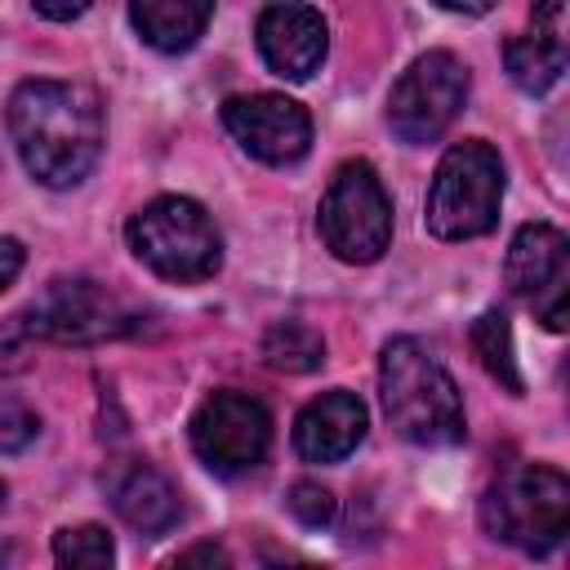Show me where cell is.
<instances>
[{
  "instance_id": "obj_18",
  "label": "cell",
  "mask_w": 570,
  "mask_h": 570,
  "mask_svg": "<svg viewBox=\"0 0 570 570\" xmlns=\"http://www.w3.org/2000/svg\"><path fill=\"white\" fill-rule=\"evenodd\" d=\"M472 347L485 365L490 379H499L512 396L521 392V370H517V356H512V330H508V316L503 312H481L476 325H472Z\"/></svg>"
},
{
  "instance_id": "obj_6",
  "label": "cell",
  "mask_w": 570,
  "mask_h": 570,
  "mask_svg": "<svg viewBox=\"0 0 570 570\" xmlns=\"http://www.w3.org/2000/svg\"><path fill=\"white\" fill-rule=\"evenodd\" d=\"M321 236L343 263H374L392 240V200L365 160H347L321 200Z\"/></svg>"
},
{
  "instance_id": "obj_2",
  "label": "cell",
  "mask_w": 570,
  "mask_h": 570,
  "mask_svg": "<svg viewBox=\"0 0 570 570\" xmlns=\"http://www.w3.org/2000/svg\"><path fill=\"white\" fill-rule=\"evenodd\" d=\"M387 423L414 445H459L468 436L463 401L445 365L419 338H392L379 361Z\"/></svg>"
},
{
  "instance_id": "obj_27",
  "label": "cell",
  "mask_w": 570,
  "mask_h": 570,
  "mask_svg": "<svg viewBox=\"0 0 570 570\" xmlns=\"http://www.w3.org/2000/svg\"><path fill=\"white\" fill-rule=\"evenodd\" d=\"M0 508H4V485H0Z\"/></svg>"
},
{
  "instance_id": "obj_11",
  "label": "cell",
  "mask_w": 570,
  "mask_h": 570,
  "mask_svg": "<svg viewBox=\"0 0 570 570\" xmlns=\"http://www.w3.org/2000/svg\"><path fill=\"white\" fill-rule=\"evenodd\" d=\"M31 330L53 343H102V338H116L129 330V312L98 281L71 276V281H53L36 298Z\"/></svg>"
},
{
  "instance_id": "obj_9",
  "label": "cell",
  "mask_w": 570,
  "mask_h": 570,
  "mask_svg": "<svg viewBox=\"0 0 570 570\" xmlns=\"http://www.w3.org/2000/svg\"><path fill=\"white\" fill-rule=\"evenodd\" d=\"M272 445V414L249 392H214L191 414V450L205 468L236 476L254 468Z\"/></svg>"
},
{
  "instance_id": "obj_26",
  "label": "cell",
  "mask_w": 570,
  "mask_h": 570,
  "mask_svg": "<svg viewBox=\"0 0 570 570\" xmlns=\"http://www.w3.org/2000/svg\"><path fill=\"white\" fill-rule=\"evenodd\" d=\"M441 9H454V13H485L494 0H436Z\"/></svg>"
},
{
  "instance_id": "obj_10",
  "label": "cell",
  "mask_w": 570,
  "mask_h": 570,
  "mask_svg": "<svg viewBox=\"0 0 570 570\" xmlns=\"http://www.w3.org/2000/svg\"><path fill=\"white\" fill-rule=\"evenodd\" d=\"M227 134L263 165H294L312 147V116L285 94H240L223 102Z\"/></svg>"
},
{
  "instance_id": "obj_17",
  "label": "cell",
  "mask_w": 570,
  "mask_h": 570,
  "mask_svg": "<svg viewBox=\"0 0 570 570\" xmlns=\"http://www.w3.org/2000/svg\"><path fill=\"white\" fill-rule=\"evenodd\" d=\"M263 361L272 370H285V374H307V370H316L325 361V343L303 321H276L263 334Z\"/></svg>"
},
{
  "instance_id": "obj_16",
  "label": "cell",
  "mask_w": 570,
  "mask_h": 570,
  "mask_svg": "<svg viewBox=\"0 0 570 570\" xmlns=\"http://www.w3.org/2000/svg\"><path fill=\"white\" fill-rule=\"evenodd\" d=\"M503 58H508L512 85L525 89V94H548V89L561 80V71H566V45H552V40H543L539 31L508 40Z\"/></svg>"
},
{
  "instance_id": "obj_19",
  "label": "cell",
  "mask_w": 570,
  "mask_h": 570,
  "mask_svg": "<svg viewBox=\"0 0 570 570\" xmlns=\"http://www.w3.org/2000/svg\"><path fill=\"white\" fill-rule=\"evenodd\" d=\"M53 561L67 570H107L116 561V548L102 525H67L53 534Z\"/></svg>"
},
{
  "instance_id": "obj_3",
  "label": "cell",
  "mask_w": 570,
  "mask_h": 570,
  "mask_svg": "<svg viewBox=\"0 0 570 570\" xmlns=\"http://www.w3.org/2000/svg\"><path fill=\"white\" fill-rule=\"evenodd\" d=\"M481 521L494 539L543 557L570 530V481L548 463H517L485 490Z\"/></svg>"
},
{
  "instance_id": "obj_5",
  "label": "cell",
  "mask_w": 570,
  "mask_h": 570,
  "mask_svg": "<svg viewBox=\"0 0 570 570\" xmlns=\"http://www.w3.org/2000/svg\"><path fill=\"white\" fill-rule=\"evenodd\" d=\"M125 236H129V249L138 263H147L156 276L178 281V285L205 281L223 263L218 227L187 196H156L151 205H142L129 218Z\"/></svg>"
},
{
  "instance_id": "obj_20",
  "label": "cell",
  "mask_w": 570,
  "mask_h": 570,
  "mask_svg": "<svg viewBox=\"0 0 570 570\" xmlns=\"http://www.w3.org/2000/svg\"><path fill=\"white\" fill-rule=\"evenodd\" d=\"M36 432H40V419H36L22 401L0 396V454H18V450H27V445L36 441Z\"/></svg>"
},
{
  "instance_id": "obj_25",
  "label": "cell",
  "mask_w": 570,
  "mask_h": 570,
  "mask_svg": "<svg viewBox=\"0 0 570 570\" xmlns=\"http://www.w3.org/2000/svg\"><path fill=\"white\" fill-rule=\"evenodd\" d=\"M196 561H209V566H227V552H223V548H214V543H200V548H187V552L178 557V566H196Z\"/></svg>"
},
{
  "instance_id": "obj_1",
  "label": "cell",
  "mask_w": 570,
  "mask_h": 570,
  "mask_svg": "<svg viewBox=\"0 0 570 570\" xmlns=\"http://www.w3.org/2000/svg\"><path fill=\"white\" fill-rule=\"evenodd\" d=\"M9 134L27 174L45 187H76L102 151V107L71 80H22L9 98Z\"/></svg>"
},
{
  "instance_id": "obj_7",
  "label": "cell",
  "mask_w": 570,
  "mask_h": 570,
  "mask_svg": "<svg viewBox=\"0 0 570 570\" xmlns=\"http://www.w3.org/2000/svg\"><path fill=\"white\" fill-rule=\"evenodd\" d=\"M463 98H468V67L454 53L432 49V53L414 58L401 71V80L392 85L387 125L401 142H432L450 129Z\"/></svg>"
},
{
  "instance_id": "obj_24",
  "label": "cell",
  "mask_w": 570,
  "mask_h": 570,
  "mask_svg": "<svg viewBox=\"0 0 570 570\" xmlns=\"http://www.w3.org/2000/svg\"><path fill=\"white\" fill-rule=\"evenodd\" d=\"M18 272H22V245L13 236H0V289L13 285Z\"/></svg>"
},
{
  "instance_id": "obj_14",
  "label": "cell",
  "mask_w": 570,
  "mask_h": 570,
  "mask_svg": "<svg viewBox=\"0 0 570 570\" xmlns=\"http://www.w3.org/2000/svg\"><path fill=\"white\" fill-rule=\"evenodd\" d=\"M107 490H111V508L120 512V521H125L129 530H138L142 539H160V534L174 530L178 517H183V503H178L174 481H169L160 468L142 463V459L120 463V468L111 472Z\"/></svg>"
},
{
  "instance_id": "obj_15",
  "label": "cell",
  "mask_w": 570,
  "mask_h": 570,
  "mask_svg": "<svg viewBox=\"0 0 570 570\" xmlns=\"http://www.w3.org/2000/svg\"><path fill=\"white\" fill-rule=\"evenodd\" d=\"M214 0H129V18L138 36L160 53H183L209 27Z\"/></svg>"
},
{
  "instance_id": "obj_13",
  "label": "cell",
  "mask_w": 570,
  "mask_h": 570,
  "mask_svg": "<svg viewBox=\"0 0 570 570\" xmlns=\"http://www.w3.org/2000/svg\"><path fill=\"white\" fill-rule=\"evenodd\" d=\"M361 436H365V405L343 387L307 401L294 423V450L307 463H338L361 445Z\"/></svg>"
},
{
  "instance_id": "obj_8",
  "label": "cell",
  "mask_w": 570,
  "mask_h": 570,
  "mask_svg": "<svg viewBox=\"0 0 570 570\" xmlns=\"http://www.w3.org/2000/svg\"><path fill=\"white\" fill-rule=\"evenodd\" d=\"M508 285L548 330L570 321V240L552 223H525L508 245Z\"/></svg>"
},
{
  "instance_id": "obj_22",
  "label": "cell",
  "mask_w": 570,
  "mask_h": 570,
  "mask_svg": "<svg viewBox=\"0 0 570 570\" xmlns=\"http://www.w3.org/2000/svg\"><path fill=\"white\" fill-rule=\"evenodd\" d=\"M566 0H534V31L552 45H566Z\"/></svg>"
},
{
  "instance_id": "obj_23",
  "label": "cell",
  "mask_w": 570,
  "mask_h": 570,
  "mask_svg": "<svg viewBox=\"0 0 570 570\" xmlns=\"http://www.w3.org/2000/svg\"><path fill=\"white\" fill-rule=\"evenodd\" d=\"M31 4H36V13H45L53 22H71V18H80L89 9V0H31Z\"/></svg>"
},
{
  "instance_id": "obj_12",
  "label": "cell",
  "mask_w": 570,
  "mask_h": 570,
  "mask_svg": "<svg viewBox=\"0 0 570 570\" xmlns=\"http://www.w3.org/2000/svg\"><path fill=\"white\" fill-rule=\"evenodd\" d=\"M258 53L263 62L285 76V80H307L321 62H325V49H330V31H325V18L303 4V0H276L258 13Z\"/></svg>"
},
{
  "instance_id": "obj_21",
  "label": "cell",
  "mask_w": 570,
  "mask_h": 570,
  "mask_svg": "<svg viewBox=\"0 0 570 570\" xmlns=\"http://www.w3.org/2000/svg\"><path fill=\"white\" fill-rule=\"evenodd\" d=\"M289 512H294L303 525L321 530V525L334 521V494H330L321 481H298V485L289 490Z\"/></svg>"
},
{
  "instance_id": "obj_4",
  "label": "cell",
  "mask_w": 570,
  "mask_h": 570,
  "mask_svg": "<svg viewBox=\"0 0 570 570\" xmlns=\"http://www.w3.org/2000/svg\"><path fill=\"white\" fill-rule=\"evenodd\" d=\"M503 200V160L490 142L463 138L454 142L428 187V232L441 240H472L499 223Z\"/></svg>"
}]
</instances>
